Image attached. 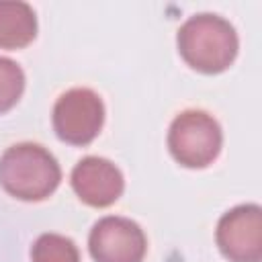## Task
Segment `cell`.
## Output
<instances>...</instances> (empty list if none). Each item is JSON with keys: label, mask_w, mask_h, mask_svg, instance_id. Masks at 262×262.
<instances>
[{"label": "cell", "mask_w": 262, "mask_h": 262, "mask_svg": "<svg viewBox=\"0 0 262 262\" xmlns=\"http://www.w3.org/2000/svg\"><path fill=\"white\" fill-rule=\"evenodd\" d=\"M31 262H80V252L61 233H41L31 248Z\"/></svg>", "instance_id": "obj_9"}, {"label": "cell", "mask_w": 262, "mask_h": 262, "mask_svg": "<svg viewBox=\"0 0 262 262\" xmlns=\"http://www.w3.org/2000/svg\"><path fill=\"white\" fill-rule=\"evenodd\" d=\"M25 90V72L23 68L10 59L0 55V115L10 111Z\"/></svg>", "instance_id": "obj_10"}, {"label": "cell", "mask_w": 262, "mask_h": 262, "mask_svg": "<svg viewBox=\"0 0 262 262\" xmlns=\"http://www.w3.org/2000/svg\"><path fill=\"white\" fill-rule=\"evenodd\" d=\"M182 59L201 74H219L227 70L239 49L235 27L213 12L188 16L176 35Z\"/></svg>", "instance_id": "obj_1"}, {"label": "cell", "mask_w": 262, "mask_h": 262, "mask_svg": "<svg viewBox=\"0 0 262 262\" xmlns=\"http://www.w3.org/2000/svg\"><path fill=\"white\" fill-rule=\"evenodd\" d=\"M70 182L78 199L96 209L117 203L125 190L123 172L111 160L100 156L82 158L74 166Z\"/></svg>", "instance_id": "obj_7"}, {"label": "cell", "mask_w": 262, "mask_h": 262, "mask_svg": "<svg viewBox=\"0 0 262 262\" xmlns=\"http://www.w3.org/2000/svg\"><path fill=\"white\" fill-rule=\"evenodd\" d=\"M37 37V14L20 0H0V47L20 49Z\"/></svg>", "instance_id": "obj_8"}, {"label": "cell", "mask_w": 262, "mask_h": 262, "mask_svg": "<svg viewBox=\"0 0 262 262\" xmlns=\"http://www.w3.org/2000/svg\"><path fill=\"white\" fill-rule=\"evenodd\" d=\"M215 242L219 252L229 262H260L262 260V209L256 203H246L221 215Z\"/></svg>", "instance_id": "obj_5"}, {"label": "cell", "mask_w": 262, "mask_h": 262, "mask_svg": "<svg viewBox=\"0 0 262 262\" xmlns=\"http://www.w3.org/2000/svg\"><path fill=\"white\" fill-rule=\"evenodd\" d=\"M61 168L39 143H16L0 156V186L18 201H43L59 186Z\"/></svg>", "instance_id": "obj_2"}, {"label": "cell", "mask_w": 262, "mask_h": 262, "mask_svg": "<svg viewBox=\"0 0 262 262\" xmlns=\"http://www.w3.org/2000/svg\"><path fill=\"white\" fill-rule=\"evenodd\" d=\"M223 145L217 119L205 111L188 108L174 117L168 129V149L186 168H205L215 162Z\"/></svg>", "instance_id": "obj_3"}, {"label": "cell", "mask_w": 262, "mask_h": 262, "mask_svg": "<svg viewBox=\"0 0 262 262\" xmlns=\"http://www.w3.org/2000/svg\"><path fill=\"white\" fill-rule=\"evenodd\" d=\"M88 250L94 262H143L147 237L135 221L106 215L92 225Z\"/></svg>", "instance_id": "obj_6"}, {"label": "cell", "mask_w": 262, "mask_h": 262, "mask_svg": "<svg viewBox=\"0 0 262 262\" xmlns=\"http://www.w3.org/2000/svg\"><path fill=\"white\" fill-rule=\"evenodd\" d=\"M53 131L70 145H88L102 129L104 104L90 88H70L53 104Z\"/></svg>", "instance_id": "obj_4"}]
</instances>
